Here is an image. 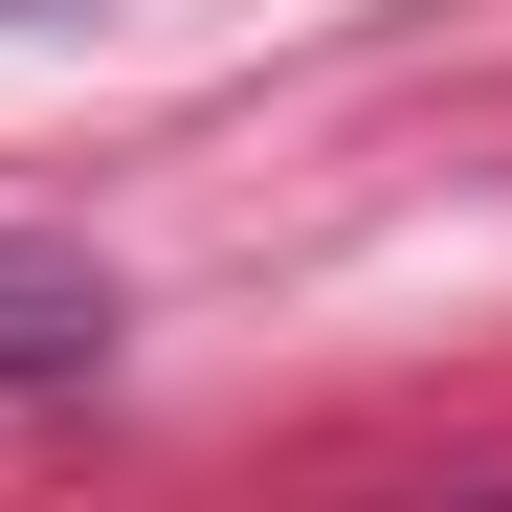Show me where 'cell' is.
Listing matches in <instances>:
<instances>
[{"label": "cell", "instance_id": "cell-1", "mask_svg": "<svg viewBox=\"0 0 512 512\" xmlns=\"http://www.w3.org/2000/svg\"><path fill=\"white\" fill-rule=\"evenodd\" d=\"M112 357V268L90 245H0V379H90Z\"/></svg>", "mask_w": 512, "mask_h": 512}]
</instances>
